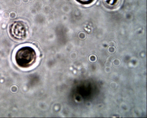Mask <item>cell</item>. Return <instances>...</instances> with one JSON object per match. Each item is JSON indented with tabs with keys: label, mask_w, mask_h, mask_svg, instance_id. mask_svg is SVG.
<instances>
[{
	"label": "cell",
	"mask_w": 147,
	"mask_h": 118,
	"mask_svg": "<svg viewBox=\"0 0 147 118\" xmlns=\"http://www.w3.org/2000/svg\"><path fill=\"white\" fill-rule=\"evenodd\" d=\"M77 1L83 4H88V3H90L93 0H77Z\"/></svg>",
	"instance_id": "cell-3"
},
{
	"label": "cell",
	"mask_w": 147,
	"mask_h": 118,
	"mask_svg": "<svg viewBox=\"0 0 147 118\" xmlns=\"http://www.w3.org/2000/svg\"><path fill=\"white\" fill-rule=\"evenodd\" d=\"M10 32L13 38L18 39H22L26 37L27 28L22 22H15L11 26Z\"/></svg>",
	"instance_id": "cell-2"
},
{
	"label": "cell",
	"mask_w": 147,
	"mask_h": 118,
	"mask_svg": "<svg viewBox=\"0 0 147 118\" xmlns=\"http://www.w3.org/2000/svg\"><path fill=\"white\" fill-rule=\"evenodd\" d=\"M37 59V54L32 47L24 46L18 49L14 56V60L19 67L23 68H30L34 65Z\"/></svg>",
	"instance_id": "cell-1"
}]
</instances>
